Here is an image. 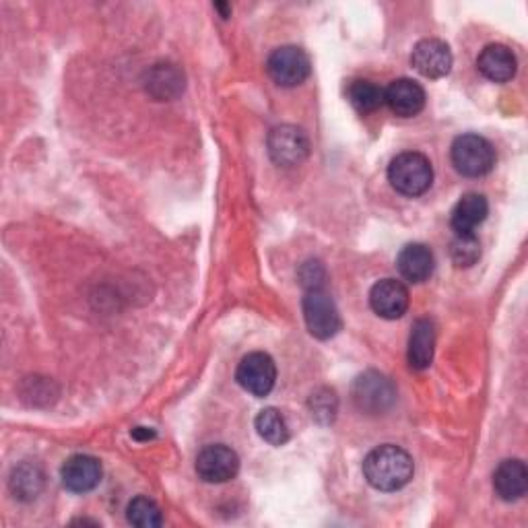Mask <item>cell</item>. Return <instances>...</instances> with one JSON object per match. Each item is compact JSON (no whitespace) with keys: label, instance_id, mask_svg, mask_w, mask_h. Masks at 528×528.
I'll list each match as a JSON object with an SVG mask.
<instances>
[{"label":"cell","instance_id":"1","mask_svg":"<svg viewBox=\"0 0 528 528\" xmlns=\"http://www.w3.org/2000/svg\"><path fill=\"white\" fill-rule=\"evenodd\" d=\"M413 458L399 446L384 444L363 460V475L378 491L403 489L413 479Z\"/></svg>","mask_w":528,"mask_h":528},{"label":"cell","instance_id":"2","mask_svg":"<svg viewBox=\"0 0 528 528\" xmlns=\"http://www.w3.org/2000/svg\"><path fill=\"white\" fill-rule=\"evenodd\" d=\"M388 180L396 192L405 196H419L427 192L434 182L432 161L415 151L396 155L388 165Z\"/></svg>","mask_w":528,"mask_h":528},{"label":"cell","instance_id":"3","mask_svg":"<svg viewBox=\"0 0 528 528\" xmlns=\"http://www.w3.org/2000/svg\"><path fill=\"white\" fill-rule=\"evenodd\" d=\"M452 163L458 174L467 178H481L495 165V149L479 135H460L452 143Z\"/></svg>","mask_w":528,"mask_h":528},{"label":"cell","instance_id":"4","mask_svg":"<svg viewBox=\"0 0 528 528\" xmlns=\"http://www.w3.org/2000/svg\"><path fill=\"white\" fill-rule=\"evenodd\" d=\"M304 320L310 335L322 341L335 337L341 330L339 310L322 287L308 289L304 297Z\"/></svg>","mask_w":528,"mask_h":528},{"label":"cell","instance_id":"5","mask_svg":"<svg viewBox=\"0 0 528 528\" xmlns=\"http://www.w3.org/2000/svg\"><path fill=\"white\" fill-rule=\"evenodd\" d=\"M310 69L308 54L297 46H281L267 60L271 79L281 87L302 85L310 77Z\"/></svg>","mask_w":528,"mask_h":528},{"label":"cell","instance_id":"6","mask_svg":"<svg viewBox=\"0 0 528 528\" xmlns=\"http://www.w3.org/2000/svg\"><path fill=\"white\" fill-rule=\"evenodd\" d=\"M238 384L254 396H267L277 382V366L269 353H248L236 372Z\"/></svg>","mask_w":528,"mask_h":528},{"label":"cell","instance_id":"7","mask_svg":"<svg viewBox=\"0 0 528 528\" xmlns=\"http://www.w3.org/2000/svg\"><path fill=\"white\" fill-rule=\"evenodd\" d=\"M240 471V458L229 446L213 444L196 456V473L207 483H227Z\"/></svg>","mask_w":528,"mask_h":528},{"label":"cell","instance_id":"8","mask_svg":"<svg viewBox=\"0 0 528 528\" xmlns=\"http://www.w3.org/2000/svg\"><path fill=\"white\" fill-rule=\"evenodd\" d=\"M269 153L275 163L283 168L300 165L310 153V141L302 128L295 126H277L269 135Z\"/></svg>","mask_w":528,"mask_h":528},{"label":"cell","instance_id":"9","mask_svg":"<svg viewBox=\"0 0 528 528\" xmlns=\"http://www.w3.org/2000/svg\"><path fill=\"white\" fill-rule=\"evenodd\" d=\"M394 386L388 378L368 372L355 380L353 384V401L361 411L384 413L394 403Z\"/></svg>","mask_w":528,"mask_h":528},{"label":"cell","instance_id":"10","mask_svg":"<svg viewBox=\"0 0 528 528\" xmlns=\"http://www.w3.org/2000/svg\"><path fill=\"white\" fill-rule=\"evenodd\" d=\"M452 52L446 42L427 38L421 40L411 54V64L415 66V71L427 79H442L450 73L452 69Z\"/></svg>","mask_w":528,"mask_h":528},{"label":"cell","instance_id":"11","mask_svg":"<svg viewBox=\"0 0 528 528\" xmlns=\"http://www.w3.org/2000/svg\"><path fill=\"white\" fill-rule=\"evenodd\" d=\"M62 485L73 493H87L102 481V462L89 454H75L60 469Z\"/></svg>","mask_w":528,"mask_h":528},{"label":"cell","instance_id":"12","mask_svg":"<svg viewBox=\"0 0 528 528\" xmlns=\"http://www.w3.org/2000/svg\"><path fill=\"white\" fill-rule=\"evenodd\" d=\"M370 306L380 318H401L409 308V289L396 279H382L370 291Z\"/></svg>","mask_w":528,"mask_h":528},{"label":"cell","instance_id":"13","mask_svg":"<svg viewBox=\"0 0 528 528\" xmlns=\"http://www.w3.org/2000/svg\"><path fill=\"white\" fill-rule=\"evenodd\" d=\"M384 104L401 118H413L425 108V91L413 79H396L384 91Z\"/></svg>","mask_w":528,"mask_h":528},{"label":"cell","instance_id":"14","mask_svg":"<svg viewBox=\"0 0 528 528\" xmlns=\"http://www.w3.org/2000/svg\"><path fill=\"white\" fill-rule=\"evenodd\" d=\"M479 73L493 81V83H506L516 75L518 62L514 52L504 44H489L481 50L477 58Z\"/></svg>","mask_w":528,"mask_h":528},{"label":"cell","instance_id":"15","mask_svg":"<svg viewBox=\"0 0 528 528\" xmlns=\"http://www.w3.org/2000/svg\"><path fill=\"white\" fill-rule=\"evenodd\" d=\"M528 471L526 465L518 458L504 460L493 473V489L504 502H516L526 493Z\"/></svg>","mask_w":528,"mask_h":528},{"label":"cell","instance_id":"16","mask_svg":"<svg viewBox=\"0 0 528 528\" xmlns=\"http://www.w3.org/2000/svg\"><path fill=\"white\" fill-rule=\"evenodd\" d=\"M489 213V205H487V198L483 194L477 192H469L460 198L456 203L452 217H450V225L454 229V234H475V229L485 221Z\"/></svg>","mask_w":528,"mask_h":528},{"label":"cell","instance_id":"17","mask_svg":"<svg viewBox=\"0 0 528 528\" xmlns=\"http://www.w3.org/2000/svg\"><path fill=\"white\" fill-rule=\"evenodd\" d=\"M396 267H399L401 275L411 283H423L434 273L436 260L434 252L423 244H409L401 250L399 258H396Z\"/></svg>","mask_w":528,"mask_h":528},{"label":"cell","instance_id":"18","mask_svg":"<svg viewBox=\"0 0 528 528\" xmlns=\"http://www.w3.org/2000/svg\"><path fill=\"white\" fill-rule=\"evenodd\" d=\"M434 347H436V330L434 322L421 318L413 324L409 337V363L415 370H427L434 361Z\"/></svg>","mask_w":528,"mask_h":528},{"label":"cell","instance_id":"19","mask_svg":"<svg viewBox=\"0 0 528 528\" xmlns=\"http://www.w3.org/2000/svg\"><path fill=\"white\" fill-rule=\"evenodd\" d=\"M347 97L359 114H372L384 104V89L374 81L355 79L347 87Z\"/></svg>","mask_w":528,"mask_h":528},{"label":"cell","instance_id":"20","mask_svg":"<svg viewBox=\"0 0 528 528\" xmlns=\"http://www.w3.org/2000/svg\"><path fill=\"white\" fill-rule=\"evenodd\" d=\"M258 436L273 446H283L289 440V425L277 409H264L256 417Z\"/></svg>","mask_w":528,"mask_h":528},{"label":"cell","instance_id":"21","mask_svg":"<svg viewBox=\"0 0 528 528\" xmlns=\"http://www.w3.org/2000/svg\"><path fill=\"white\" fill-rule=\"evenodd\" d=\"M44 475L38 467L21 465L11 475V489L19 500H33L42 491Z\"/></svg>","mask_w":528,"mask_h":528},{"label":"cell","instance_id":"22","mask_svg":"<svg viewBox=\"0 0 528 528\" xmlns=\"http://www.w3.org/2000/svg\"><path fill=\"white\" fill-rule=\"evenodd\" d=\"M126 518L130 524H135L139 528H155L163 524L161 508L153 500L145 498V495H139V498L128 504Z\"/></svg>","mask_w":528,"mask_h":528},{"label":"cell","instance_id":"23","mask_svg":"<svg viewBox=\"0 0 528 528\" xmlns=\"http://www.w3.org/2000/svg\"><path fill=\"white\" fill-rule=\"evenodd\" d=\"M182 87H184L182 77L172 64L157 66V69L149 77V89L159 99H168V97L176 95Z\"/></svg>","mask_w":528,"mask_h":528},{"label":"cell","instance_id":"24","mask_svg":"<svg viewBox=\"0 0 528 528\" xmlns=\"http://www.w3.org/2000/svg\"><path fill=\"white\" fill-rule=\"evenodd\" d=\"M452 260L456 262V267H473L477 258L481 256V244L475 234H456L452 248H450Z\"/></svg>","mask_w":528,"mask_h":528},{"label":"cell","instance_id":"25","mask_svg":"<svg viewBox=\"0 0 528 528\" xmlns=\"http://www.w3.org/2000/svg\"><path fill=\"white\" fill-rule=\"evenodd\" d=\"M312 415L320 421H333L337 413V396L330 390H320L312 394Z\"/></svg>","mask_w":528,"mask_h":528},{"label":"cell","instance_id":"26","mask_svg":"<svg viewBox=\"0 0 528 528\" xmlns=\"http://www.w3.org/2000/svg\"><path fill=\"white\" fill-rule=\"evenodd\" d=\"M132 436H135L137 440H149V438H153L155 434H153V432H147L145 427H137L135 432H132Z\"/></svg>","mask_w":528,"mask_h":528}]
</instances>
